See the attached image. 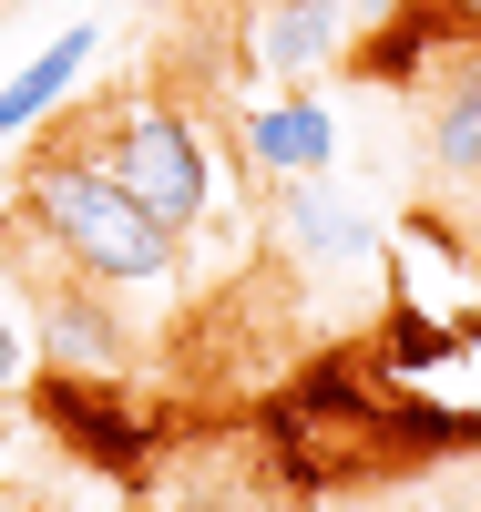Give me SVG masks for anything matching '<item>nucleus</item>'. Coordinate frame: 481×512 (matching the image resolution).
I'll return each mask as SVG.
<instances>
[{"label": "nucleus", "instance_id": "obj_8", "mask_svg": "<svg viewBox=\"0 0 481 512\" xmlns=\"http://www.w3.org/2000/svg\"><path fill=\"white\" fill-rule=\"evenodd\" d=\"M430 164L461 185H481V52H461L430 93Z\"/></svg>", "mask_w": 481, "mask_h": 512}, {"label": "nucleus", "instance_id": "obj_3", "mask_svg": "<svg viewBox=\"0 0 481 512\" xmlns=\"http://www.w3.org/2000/svg\"><path fill=\"white\" fill-rule=\"evenodd\" d=\"M441 52H481V0H389L369 41H348V62L369 82H400V72H430Z\"/></svg>", "mask_w": 481, "mask_h": 512}, {"label": "nucleus", "instance_id": "obj_10", "mask_svg": "<svg viewBox=\"0 0 481 512\" xmlns=\"http://www.w3.org/2000/svg\"><path fill=\"white\" fill-rule=\"evenodd\" d=\"M246 11H256V0H246Z\"/></svg>", "mask_w": 481, "mask_h": 512}, {"label": "nucleus", "instance_id": "obj_9", "mask_svg": "<svg viewBox=\"0 0 481 512\" xmlns=\"http://www.w3.org/2000/svg\"><path fill=\"white\" fill-rule=\"evenodd\" d=\"M11 390H31V328L11 318V297H0V400Z\"/></svg>", "mask_w": 481, "mask_h": 512}, {"label": "nucleus", "instance_id": "obj_4", "mask_svg": "<svg viewBox=\"0 0 481 512\" xmlns=\"http://www.w3.org/2000/svg\"><path fill=\"white\" fill-rule=\"evenodd\" d=\"M277 236H287V256H297V267H369V246H379L369 205H348L328 175L277 185Z\"/></svg>", "mask_w": 481, "mask_h": 512}, {"label": "nucleus", "instance_id": "obj_6", "mask_svg": "<svg viewBox=\"0 0 481 512\" xmlns=\"http://www.w3.org/2000/svg\"><path fill=\"white\" fill-rule=\"evenodd\" d=\"M348 52V0H256V62L277 82H308Z\"/></svg>", "mask_w": 481, "mask_h": 512}, {"label": "nucleus", "instance_id": "obj_1", "mask_svg": "<svg viewBox=\"0 0 481 512\" xmlns=\"http://www.w3.org/2000/svg\"><path fill=\"white\" fill-rule=\"evenodd\" d=\"M11 216L62 256V277H93V287H154V277H174V236L103 175L93 154H72V144H52L21 175Z\"/></svg>", "mask_w": 481, "mask_h": 512}, {"label": "nucleus", "instance_id": "obj_7", "mask_svg": "<svg viewBox=\"0 0 481 512\" xmlns=\"http://www.w3.org/2000/svg\"><path fill=\"white\" fill-rule=\"evenodd\" d=\"M82 62H93V31H62V41H41V52H31L11 82H0V144H11V134H31V123L52 113V103L72 93V82H82Z\"/></svg>", "mask_w": 481, "mask_h": 512}, {"label": "nucleus", "instance_id": "obj_2", "mask_svg": "<svg viewBox=\"0 0 481 512\" xmlns=\"http://www.w3.org/2000/svg\"><path fill=\"white\" fill-rule=\"evenodd\" d=\"M72 154H93L103 175L144 205V216L164 226V236H185V226H205V205H215V164H205V134L174 103H113L103 123H93V144L72 134Z\"/></svg>", "mask_w": 481, "mask_h": 512}, {"label": "nucleus", "instance_id": "obj_5", "mask_svg": "<svg viewBox=\"0 0 481 512\" xmlns=\"http://www.w3.org/2000/svg\"><path fill=\"white\" fill-rule=\"evenodd\" d=\"M236 164L267 185H297V175H328L338 164V113L328 103H256L236 123Z\"/></svg>", "mask_w": 481, "mask_h": 512}]
</instances>
